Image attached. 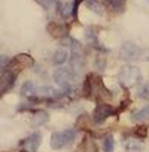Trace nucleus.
I'll return each instance as SVG.
<instances>
[{"label":"nucleus","instance_id":"18","mask_svg":"<svg viewBox=\"0 0 149 152\" xmlns=\"http://www.w3.org/2000/svg\"><path fill=\"white\" fill-rule=\"evenodd\" d=\"M85 38H86L88 42L93 43V45H97V34H96V31H94L93 28L86 29V31H85Z\"/></svg>","mask_w":149,"mask_h":152},{"label":"nucleus","instance_id":"17","mask_svg":"<svg viewBox=\"0 0 149 152\" xmlns=\"http://www.w3.org/2000/svg\"><path fill=\"white\" fill-rule=\"evenodd\" d=\"M114 138L111 134L106 135L102 140V150L103 152H114Z\"/></svg>","mask_w":149,"mask_h":152},{"label":"nucleus","instance_id":"3","mask_svg":"<svg viewBox=\"0 0 149 152\" xmlns=\"http://www.w3.org/2000/svg\"><path fill=\"white\" fill-rule=\"evenodd\" d=\"M115 114H118V110H115L114 106L109 105V104H98L96 109L93 110L92 118L96 125H102L109 117L115 115Z\"/></svg>","mask_w":149,"mask_h":152},{"label":"nucleus","instance_id":"20","mask_svg":"<svg viewBox=\"0 0 149 152\" xmlns=\"http://www.w3.org/2000/svg\"><path fill=\"white\" fill-rule=\"evenodd\" d=\"M38 1H39V4L45 9H50L58 3V0H38Z\"/></svg>","mask_w":149,"mask_h":152},{"label":"nucleus","instance_id":"1","mask_svg":"<svg viewBox=\"0 0 149 152\" xmlns=\"http://www.w3.org/2000/svg\"><path fill=\"white\" fill-rule=\"evenodd\" d=\"M118 80L124 88L136 87L141 81V71L136 66H123L119 69Z\"/></svg>","mask_w":149,"mask_h":152},{"label":"nucleus","instance_id":"4","mask_svg":"<svg viewBox=\"0 0 149 152\" xmlns=\"http://www.w3.org/2000/svg\"><path fill=\"white\" fill-rule=\"evenodd\" d=\"M141 53V49L137 45H135L134 42H129V41H126L120 46L119 56L123 61H136V59L140 58Z\"/></svg>","mask_w":149,"mask_h":152},{"label":"nucleus","instance_id":"5","mask_svg":"<svg viewBox=\"0 0 149 152\" xmlns=\"http://www.w3.org/2000/svg\"><path fill=\"white\" fill-rule=\"evenodd\" d=\"M41 142H42V134L39 131H36L23 139L20 142V145L25 150V152H37Z\"/></svg>","mask_w":149,"mask_h":152},{"label":"nucleus","instance_id":"14","mask_svg":"<svg viewBox=\"0 0 149 152\" xmlns=\"http://www.w3.org/2000/svg\"><path fill=\"white\" fill-rule=\"evenodd\" d=\"M49 121V114L43 110H36V114H34V118H33V126H41L43 123H46Z\"/></svg>","mask_w":149,"mask_h":152},{"label":"nucleus","instance_id":"9","mask_svg":"<svg viewBox=\"0 0 149 152\" xmlns=\"http://www.w3.org/2000/svg\"><path fill=\"white\" fill-rule=\"evenodd\" d=\"M47 31H49L52 37L60 38V39L67 36V29H65V26H63V25H60V24H56V23H50L47 25Z\"/></svg>","mask_w":149,"mask_h":152},{"label":"nucleus","instance_id":"15","mask_svg":"<svg viewBox=\"0 0 149 152\" xmlns=\"http://www.w3.org/2000/svg\"><path fill=\"white\" fill-rule=\"evenodd\" d=\"M68 59V53L65 51V50L60 49V50H56L55 53H54V56H52V62L55 63V64H64L65 62H67Z\"/></svg>","mask_w":149,"mask_h":152},{"label":"nucleus","instance_id":"21","mask_svg":"<svg viewBox=\"0 0 149 152\" xmlns=\"http://www.w3.org/2000/svg\"><path fill=\"white\" fill-rule=\"evenodd\" d=\"M141 55H144L142 58H144L145 61H149V50H145L144 53H141Z\"/></svg>","mask_w":149,"mask_h":152},{"label":"nucleus","instance_id":"22","mask_svg":"<svg viewBox=\"0 0 149 152\" xmlns=\"http://www.w3.org/2000/svg\"><path fill=\"white\" fill-rule=\"evenodd\" d=\"M147 1H148V3H149V0H147Z\"/></svg>","mask_w":149,"mask_h":152},{"label":"nucleus","instance_id":"12","mask_svg":"<svg viewBox=\"0 0 149 152\" xmlns=\"http://www.w3.org/2000/svg\"><path fill=\"white\" fill-rule=\"evenodd\" d=\"M60 16L63 18H69L71 16L75 15V11H73V3H63V4L59 5L58 8Z\"/></svg>","mask_w":149,"mask_h":152},{"label":"nucleus","instance_id":"2","mask_svg":"<svg viewBox=\"0 0 149 152\" xmlns=\"http://www.w3.org/2000/svg\"><path fill=\"white\" fill-rule=\"evenodd\" d=\"M76 137H77V131L75 129H67L63 131L54 132L50 139V144L54 150H62L73 143Z\"/></svg>","mask_w":149,"mask_h":152},{"label":"nucleus","instance_id":"8","mask_svg":"<svg viewBox=\"0 0 149 152\" xmlns=\"http://www.w3.org/2000/svg\"><path fill=\"white\" fill-rule=\"evenodd\" d=\"M101 3L103 7H106L109 11L116 15L123 13L127 7V0H102Z\"/></svg>","mask_w":149,"mask_h":152},{"label":"nucleus","instance_id":"7","mask_svg":"<svg viewBox=\"0 0 149 152\" xmlns=\"http://www.w3.org/2000/svg\"><path fill=\"white\" fill-rule=\"evenodd\" d=\"M72 76H73V74L71 72V69L58 68L54 72V81L60 87H64V85L69 84V81L72 80Z\"/></svg>","mask_w":149,"mask_h":152},{"label":"nucleus","instance_id":"16","mask_svg":"<svg viewBox=\"0 0 149 152\" xmlns=\"http://www.w3.org/2000/svg\"><path fill=\"white\" fill-rule=\"evenodd\" d=\"M84 3L88 7V9L93 11L96 15H102V3L97 1V0H84Z\"/></svg>","mask_w":149,"mask_h":152},{"label":"nucleus","instance_id":"11","mask_svg":"<svg viewBox=\"0 0 149 152\" xmlns=\"http://www.w3.org/2000/svg\"><path fill=\"white\" fill-rule=\"evenodd\" d=\"M124 152H144V144L135 139H128L124 143Z\"/></svg>","mask_w":149,"mask_h":152},{"label":"nucleus","instance_id":"6","mask_svg":"<svg viewBox=\"0 0 149 152\" xmlns=\"http://www.w3.org/2000/svg\"><path fill=\"white\" fill-rule=\"evenodd\" d=\"M17 74L18 72L11 68H5L1 71V94L12 89V87L16 83V79H17Z\"/></svg>","mask_w":149,"mask_h":152},{"label":"nucleus","instance_id":"19","mask_svg":"<svg viewBox=\"0 0 149 152\" xmlns=\"http://www.w3.org/2000/svg\"><path fill=\"white\" fill-rule=\"evenodd\" d=\"M137 94H139V97H141V99L149 100V81L141 85L140 89H139V92H137Z\"/></svg>","mask_w":149,"mask_h":152},{"label":"nucleus","instance_id":"10","mask_svg":"<svg viewBox=\"0 0 149 152\" xmlns=\"http://www.w3.org/2000/svg\"><path fill=\"white\" fill-rule=\"evenodd\" d=\"M37 88L36 87V84L33 83V81H25V83L23 84V88H21V94L25 97H28L29 100L31 99H34L36 97V94H37Z\"/></svg>","mask_w":149,"mask_h":152},{"label":"nucleus","instance_id":"13","mask_svg":"<svg viewBox=\"0 0 149 152\" xmlns=\"http://www.w3.org/2000/svg\"><path fill=\"white\" fill-rule=\"evenodd\" d=\"M148 118H149V105L141 107L140 110H136V112L132 113V115H131V119L135 122H141V121H145V119H148Z\"/></svg>","mask_w":149,"mask_h":152}]
</instances>
